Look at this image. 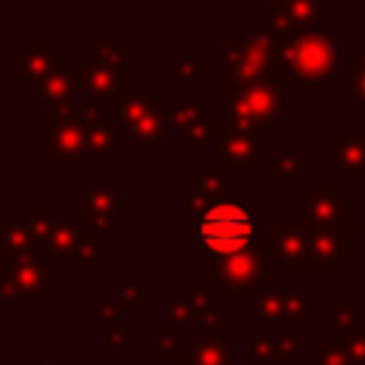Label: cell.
<instances>
[{
  "mask_svg": "<svg viewBox=\"0 0 365 365\" xmlns=\"http://www.w3.org/2000/svg\"><path fill=\"white\" fill-rule=\"evenodd\" d=\"M274 37L282 66L305 91L319 88L336 71V26L279 29Z\"/></svg>",
  "mask_w": 365,
  "mask_h": 365,
  "instance_id": "6da1fadb",
  "label": "cell"
},
{
  "mask_svg": "<svg viewBox=\"0 0 365 365\" xmlns=\"http://www.w3.org/2000/svg\"><path fill=\"white\" fill-rule=\"evenodd\" d=\"M220 63L222 77L240 83L262 80L285 86L288 77V68L282 66V57L277 51V37L262 29H251L245 37H225L220 43Z\"/></svg>",
  "mask_w": 365,
  "mask_h": 365,
  "instance_id": "7a4b0ae2",
  "label": "cell"
},
{
  "mask_svg": "<svg viewBox=\"0 0 365 365\" xmlns=\"http://www.w3.org/2000/svg\"><path fill=\"white\" fill-rule=\"evenodd\" d=\"M257 228H259V214L248 208L242 200L228 197V200L214 202L202 214L194 237L220 259V257H234V254L254 248L257 234H259Z\"/></svg>",
  "mask_w": 365,
  "mask_h": 365,
  "instance_id": "3957f363",
  "label": "cell"
},
{
  "mask_svg": "<svg viewBox=\"0 0 365 365\" xmlns=\"http://www.w3.org/2000/svg\"><path fill=\"white\" fill-rule=\"evenodd\" d=\"M220 91H222L225 117L237 128L259 131L285 111V86H277V83H262V80L240 83V80L222 77Z\"/></svg>",
  "mask_w": 365,
  "mask_h": 365,
  "instance_id": "277c9868",
  "label": "cell"
},
{
  "mask_svg": "<svg viewBox=\"0 0 365 365\" xmlns=\"http://www.w3.org/2000/svg\"><path fill=\"white\" fill-rule=\"evenodd\" d=\"M299 222L308 231H359V222L351 220V197L336 188L331 180H314L311 191L299 194Z\"/></svg>",
  "mask_w": 365,
  "mask_h": 365,
  "instance_id": "5b68a950",
  "label": "cell"
},
{
  "mask_svg": "<svg viewBox=\"0 0 365 365\" xmlns=\"http://www.w3.org/2000/svg\"><path fill=\"white\" fill-rule=\"evenodd\" d=\"M274 282L268 259L254 248L234 254V257H220L211 262L208 271V285L220 288V297H237L248 294L254 288H268Z\"/></svg>",
  "mask_w": 365,
  "mask_h": 365,
  "instance_id": "8992f818",
  "label": "cell"
},
{
  "mask_svg": "<svg viewBox=\"0 0 365 365\" xmlns=\"http://www.w3.org/2000/svg\"><path fill=\"white\" fill-rule=\"evenodd\" d=\"M114 106H117V120L123 123L125 134L134 143L137 140L140 143H157L165 137V131L171 125V117H168L171 103H160L151 88L131 91L123 100H117Z\"/></svg>",
  "mask_w": 365,
  "mask_h": 365,
  "instance_id": "52a82bcc",
  "label": "cell"
},
{
  "mask_svg": "<svg viewBox=\"0 0 365 365\" xmlns=\"http://www.w3.org/2000/svg\"><path fill=\"white\" fill-rule=\"evenodd\" d=\"M0 291L3 311H11L14 297H51V259H40L34 254L20 259H0Z\"/></svg>",
  "mask_w": 365,
  "mask_h": 365,
  "instance_id": "ba28073f",
  "label": "cell"
},
{
  "mask_svg": "<svg viewBox=\"0 0 365 365\" xmlns=\"http://www.w3.org/2000/svg\"><path fill=\"white\" fill-rule=\"evenodd\" d=\"M125 205H131V197L125 191H120L117 185H94L80 200L77 222L86 234L106 237L117 225V211Z\"/></svg>",
  "mask_w": 365,
  "mask_h": 365,
  "instance_id": "9c48e42d",
  "label": "cell"
},
{
  "mask_svg": "<svg viewBox=\"0 0 365 365\" xmlns=\"http://www.w3.org/2000/svg\"><path fill=\"white\" fill-rule=\"evenodd\" d=\"M37 151L51 160V168H63L86 157V125L71 114V117H57L51 128L40 131Z\"/></svg>",
  "mask_w": 365,
  "mask_h": 365,
  "instance_id": "30bf717a",
  "label": "cell"
},
{
  "mask_svg": "<svg viewBox=\"0 0 365 365\" xmlns=\"http://www.w3.org/2000/svg\"><path fill=\"white\" fill-rule=\"evenodd\" d=\"M60 66H66V54L54 51V43L48 37H26V46L11 54L14 77H23L31 91Z\"/></svg>",
  "mask_w": 365,
  "mask_h": 365,
  "instance_id": "8fae6325",
  "label": "cell"
},
{
  "mask_svg": "<svg viewBox=\"0 0 365 365\" xmlns=\"http://www.w3.org/2000/svg\"><path fill=\"white\" fill-rule=\"evenodd\" d=\"M77 71V80H80V88L88 91L91 100H123L128 91V66H103V63H91V66H83L77 63L74 66Z\"/></svg>",
  "mask_w": 365,
  "mask_h": 365,
  "instance_id": "7c38bea8",
  "label": "cell"
},
{
  "mask_svg": "<svg viewBox=\"0 0 365 365\" xmlns=\"http://www.w3.org/2000/svg\"><path fill=\"white\" fill-rule=\"evenodd\" d=\"M277 254L285 259V268L291 274H302V271H314L311 265V234L299 220H277L271 228Z\"/></svg>",
  "mask_w": 365,
  "mask_h": 365,
  "instance_id": "4fadbf2b",
  "label": "cell"
},
{
  "mask_svg": "<svg viewBox=\"0 0 365 365\" xmlns=\"http://www.w3.org/2000/svg\"><path fill=\"white\" fill-rule=\"evenodd\" d=\"M77 88H80V80H77L74 66H60V68H54L34 91H37V97H40L43 103H51L54 120H57V117H71V114H74V108H77L74 91H77Z\"/></svg>",
  "mask_w": 365,
  "mask_h": 365,
  "instance_id": "5bb4252c",
  "label": "cell"
},
{
  "mask_svg": "<svg viewBox=\"0 0 365 365\" xmlns=\"http://www.w3.org/2000/svg\"><path fill=\"white\" fill-rule=\"evenodd\" d=\"M311 234V265L319 274H334L342 259L351 257L348 231H308Z\"/></svg>",
  "mask_w": 365,
  "mask_h": 365,
  "instance_id": "9a60e30c",
  "label": "cell"
},
{
  "mask_svg": "<svg viewBox=\"0 0 365 365\" xmlns=\"http://www.w3.org/2000/svg\"><path fill=\"white\" fill-rule=\"evenodd\" d=\"M220 160L231 168H259V137L251 128L231 125L220 143Z\"/></svg>",
  "mask_w": 365,
  "mask_h": 365,
  "instance_id": "2e32d148",
  "label": "cell"
},
{
  "mask_svg": "<svg viewBox=\"0 0 365 365\" xmlns=\"http://www.w3.org/2000/svg\"><path fill=\"white\" fill-rule=\"evenodd\" d=\"M271 14L277 17L279 29H314V26H322L325 3L322 0H274Z\"/></svg>",
  "mask_w": 365,
  "mask_h": 365,
  "instance_id": "e0dca14e",
  "label": "cell"
},
{
  "mask_svg": "<svg viewBox=\"0 0 365 365\" xmlns=\"http://www.w3.org/2000/svg\"><path fill=\"white\" fill-rule=\"evenodd\" d=\"M245 319L248 325H274L285 322V299L282 291L271 288H254L245 294Z\"/></svg>",
  "mask_w": 365,
  "mask_h": 365,
  "instance_id": "ac0fdd59",
  "label": "cell"
},
{
  "mask_svg": "<svg viewBox=\"0 0 365 365\" xmlns=\"http://www.w3.org/2000/svg\"><path fill=\"white\" fill-rule=\"evenodd\" d=\"M197 188L202 191V197L214 205L220 200H228L231 191H234V168L220 163V165H197L194 168V177Z\"/></svg>",
  "mask_w": 365,
  "mask_h": 365,
  "instance_id": "d6986e66",
  "label": "cell"
},
{
  "mask_svg": "<svg viewBox=\"0 0 365 365\" xmlns=\"http://www.w3.org/2000/svg\"><path fill=\"white\" fill-rule=\"evenodd\" d=\"M336 165L345 168L354 180L365 174V134L359 128H339L336 131Z\"/></svg>",
  "mask_w": 365,
  "mask_h": 365,
  "instance_id": "ffe728a7",
  "label": "cell"
},
{
  "mask_svg": "<svg viewBox=\"0 0 365 365\" xmlns=\"http://www.w3.org/2000/svg\"><path fill=\"white\" fill-rule=\"evenodd\" d=\"M180 365H234V339L231 336H208L197 339Z\"/></svg>",
  "mask_w": 365,
  "mask_h": 365,
  "instance_id": "44dd1931",
  "label": "cell"
},
{
  "mask_svg": "<svg viewBox=\"0 0 365 365\" xmlns=\"http://www.w3.org/2000/svg\"><path fill=\"white\" fill-rule=\"evenodd\" d=\"M83 240H86V231L80 228L77 220H57L54 228H51V240H48V248L57 259H77L80 248H83Z\"/></svg>",
  "mask_w": 365,
  "mask_h": 365,
  "instance_id": "7402d4cb",
  "label": "cell"
},
{
  "mask_svg": "<svg viewBox=\"0 0 365 365\" xmlns=\"http://www.w3.org/2000/svg\"><path fill=\"white\" fill-rule=\"evenodd\" d=\"M34 237L29 231V225L20 220H11L0 228V259H20V257H29L34 254Z\"/></svg>",
  "mask_w": 365,
  "mask_h": 365,
  "instance_id": "603a6c76",
  "label": "cell"
},
{
  "mask_svg": "<svg viewBox=\"0 0 365 365\" xmlns=\"http://www.w3.org/2000/svg\"><path fill=\"white\" fill-rule=\"evenodd\" d=\"M228 128H231L228 117H211V114H208L202 123H197L191 131H185L182 140L194 145V154H197V157H202V154H208L211 143H222V137H225Z\"/></svg>",
  "mask_w": 365,
  "mask_h": 365,
  "instance_id": "cb8c5ba5",
  "label": "cell"
},
{
  "mask_svg": "<svg viewBox=\"0 0 365 365\" xmlns=\"http://www.w3.org/2000/svg\"><path fill=\"white\" fill-rule=\"evenodd\" d=\"M154 339H157V351H154L157 362H182L185 359L182 325H177V322H157L154 325Z\"/></svg>",
  "mask_w": 365,
  "mask_h": 365,
  "instance_id": "d4e9b609",
  "label": "cell"
},
{
  "mask_svg": "<svg viewBox=\"0 0 365 365\" xmlns=\"http://www.w3.org/2000/svg\"><path fill=\"white\" fill-rule=\"evenodd\" d=\"M120 137V120L117 117H103L91 125H86V154H106L117 145Z\"/></svg>",
  "mask_w": 365,
  "mask_h": 365,
  "instance_id": "484cf974",
  "label": "cell"
},
{
  "mask_svg": "<svg viewBox=\"0 0 365 365\" xmlns=\"http://www.w3.org/2000/svg\"><path fill=\"white\" fill-rule=\"evenodd\" d=\"M322 322H325V325H331V328H336L342 339L362 334V317H359V311L351 305V299H348V297H339V299H336V305H334L331 311H325V314H322Z\"/></svg>",
  "mask_w": 365,
  "mask_h": 365,
  "instance_id": "4316f807",
  "label": "cell"
},
{
  "mask_svg": "<svg viewBox=\"0 0 365 365\" xmlns=\"http://www.w3.org/2000/svg\"><path fill=\"white\" fill-rule=\"evenodd\" d=\"M311 163H314V160H311L308 154H302L297 143H285L282 154L274 157V163H271V180H274V182H285V180H291L297 171L311 168Z\"/></svg>",
  "mask_w": 365,
  "mask_h": 365,
  "instance_id": "83f0119b",
  "label": "cell"
},
{
  "mask_svg": "<svg viewBox=\"0 0 365 365\" xmlns=\"http://www.w3.org/2000/svg\"><path fill=\"white\" fill-rule=\"evenodd\" d=\"M311 285H299V288H285L282 299H285V325H308L311 322Z\"/></svg>",
  "mask_w": 365,
  "mask_h": 365,
  "instance_id": "f1b7e54d",
  "label": "cell"
},
{
  "mask_svg": "<svg viewBox=\"0 0 365 365\" xmlns=\"http://www.w3.org/2000/svg\"><path fill=\"white\" fill-rule=\"evenodd\" d=\"M168 74L182 86V88H194L202 77H208V63H200L194 54H182L180 60H174L171 66H168Z\"/></svg>",
  "mask_w": 365,
  "mask_h": 365,
  "instance_id": "f546056e",
  "label": "cell"
},
{
  "mask_svg": "<svg viewBox=\"0 0 365 365\" xmlns=\"http://www.w3.org/2000/svg\"><path fill=\"white\" fill-rule=\"evenodd\" d=\"M23 222L29 225V231L34 237V245H40V242L51 240V228H54L57 220H54V211L48 205H31V208L23 211Z\"/></svg>",
  "mask_w": 365,
  "mask_h": 365,
  "instance_id": "4dcf8cb0",
  "label": "cell"
},
{
  "mask_svg": "<svg viewBox=\"0 0 365 365\" xmlns=\"http://www.w3.org/2000/svg\"><path fill=\"white\" fill-rule=\"evenodd\" d=\"M168 117H171V125H177V128L185 134V131H191L197 123H202V120L208 117V111H205L200 103L177 100V103H171V108H168Z\"/></svg>",
  "mask_w": 365,
  "mask_h": 365,
  "instance_id": "1f68e13d",
  "label": "cell"
},
{
  "mask_svg": "<svg viewBox=\"0 0 365 365\" xmlns=\"http://www.w3.org/2000/svg\"><path fill=\"white\" fill-rule=\"evenodd\" d=\"M180 194H182V205H180L182 220H194V222H200V220H202V214L211 208V202L202 197V191L197 188V182H194V180H185V182H182V188H180Z\"/></svg>",
  "mask_w": 365,
  "mask_h": 365,
  "instance_id": "d6a6232c",
  "label": "cell"
},
{
  "mask_svg": "<svg viewBox=\"0 0 365 365\" xmlns=\"http://www.w3.org/2000/svg\"><path fill=\"white\" fill-rule=\"evenodd\" d=\"M114 302H117L120 311H128V314L143 311V274L140 271L128 274V282H123L117 288V299Z\"/></svg>",
  "mask_w": 365,
  "mask_h": 365,
  "instance_id": "836d02e7",
  "label": "cell"
},
{
  "mask_svg": "<svg viewBox=\"0 0 365 365\" xmlns=\"http://www.w3.org/2000/svg\"><path fill=\"white\" fill-rule=\"evenodd\" d=\"M299 328L297 325H285L282 336L274 342V351H271V359L274 362H297L299 359Z\"/></svg>",
  "mask_w": 365,
  "mask_h": 365,
  "instance_id": "e575fe53",
  "label": "cell"
},
{
  "mask_svg": "<svg viewBox=\"0 0 365 365\" xmlns=\"http://www.w3.org/2000/svg\"><path fill=\"white\" fill-rule=\"evenodd\" d=\"M197 322L205 328V334L220 336V328H222V325H231V322H234V314H231V311H225L220 299H211V302L205 305V311L200 314V319H197Z\"/></svg>",
  "mask_w": 365,
  "mask_h": 365,
  "instance_id": "d590c367",
  "label": "cell"
},
{
  "mask_svg": "<svg viewBox=\"0 0 365 365\" xmlns=\"http://www.w3.org/2000/svg\"><path fill=\"white\" fill-rule=\"evenodd\" d=\"M314 365H354L348 351H345V339L342 336H328L322 342V348L317 351Z\"/></svg>",
  "mask_w": 365,
  "mask_h": 365,
  "instance_id": "8d00e7d4",
  "label": "cell"
},
{
  "mask_svg": "<svg viewBox=\"0 0 365 365\" xmlns=\"http://www.w3.org/2000/svg\"><path fill=\"white\" fill-rule=\"evenodd\" d=\"M94 63H103V66H128L125 63V51L117 46L114 37H97L94 40Z\"/></svg>",
  "mask_w": 365,
  "mask_h": 365,
  "instance_id": "74e56055",
  "label": "cell"
},
{
  "mask_svg": "<svg viewBox=\"0 0 365 365\" xmlns=\"http://www.w3.org/2000/svg\"><path fill=\"white\" fill-rule=\"evenodd\" d=\"M117 314H120V308H117V302H114V299L94 297V299L88 302V319H91L94 325H108V328H114Z\"/></svg>",
  "mask_w": 365,
  "mask_h": 365,
  "instance_id": "f35d334b",
  "label": "cell"
},
{
  "mask_svg": "<svg viewBox=\"0 0 365 365\" xmlns=\"http://www.w3.org/2000/svg\"><path fill=\"white\" fill-rule=\"evenodd\" d=\"M274 325H259L257 328V339L248 342V359L251 362H259V359H271V351H274Z\"/></svg>",
  "mask_w": 365,
  "mask_h": 365,
  "instance_id": "ab89813d",
  "label": "cell"
},
{
  "mask_svg": "<svg viewBox=\"0 0 365 365\" xmlns=\"http://www.w3.org/2000/svg\"><path fill=\"white\" fill-rule=\"evenodd\" d=\"M100 254H103V237H100V234H86L83 248H80V254H77V268H80V271H88L91 262L100 259Z\"/></svg>",
  "mask_w": 365,
  "mask_h": 365,
  "instance_id": "60d3db41",
  "label": "cell"
},
{
  "mask_svg": "<svg viewBox=\"0 0 365 365\" xmlns=\"http://www.w3.org/2000/svg\"><path fill=\"white\" fill-rule=\"evenodd\" d=\"M180 297L194 308V314H197V319H200V314L205 311V305L214 299V297H208V288L205 285H182V291H180Z\"/></svg>",
  "mask_w": 365,
  "mask_h": 365,
  "instance_id": "b9f144b4",
  "label": "cell"
},
{
  "mask_svg": "<svg viewBox=\"0 0 365 365\" xmlns=\"http://www.w3.org/2000/svg\"><path fill=\"white\" fill-rule=\"evenodd\" d=\"M168 308H171V322H177V325H188L191 319H197L194 308H191V305H188L182 297H171Z\"/></svg>",
  "mask_w": 365,
  "mask_h": 365,
  "instance_id": "7bdbcfd3",
  "label": "cell"
},
{
  "mask_svg": "<svg viewBox=\"0 0 365 365\" xmlns=\"http://www.w3.org/2000/svg\"><path fill=\"white\" fill-rule=\"evenodd\" d=\"M74 117H77L83 125H91V123L103 120V117H106V111H103V106H100V103H77Z\"/></svg>",
  "mask_w": 365,
  "mask_h": 365,
  "instance_id": "ee69618b",
  "label": "cell"
},
{
  "mask_svg": "<svg viewBox=\"0 0 365 365\" xmlns=\"http://www.w3.org/2000/svg\"><path fill=\"white\" fill-rule=\"evenodd\" d=\"M345 351H348V356H351L354 365H365V334L348 336L345 339Z\"/></svg>",
  "mask_w": 365,
  "mask_h": 365,
  "instance_id": "f6af8a7d",
  "label": "cell"
},
{
  "mask_svg": "<svg viewBox=\"0 0 365 365\" xmlns=\"http://www.w3.org/2000/svg\"><path fill=\"white\" fill-rule=\"evenodd\" d=\"M103 345H106L108 351H114V348H125V345H128V328H125V325H114V328H108Z\"/></svg>",
  "mask_w": 365,
  "mask_h": 365,
  "instance_id": "bcb514c9",
  "label": "cell"
},
{
  "mask_svg": "<svg viewBox=\"0 0 365 365\" xmlns=\"http://www.w3.org/2000/svg\"><path fill=\"white\" fill-rule=\"evenodd\" d=\"M254 245H257V251H259V254H262L268 262L279 257V254H277V245H274V237H271V231H259Z\"/></svg>",
  "mask_w": 365,
  "mask_h": 365,
  "instance_id": "7dc6e473",
  "label": "cell"
},
{
  "mask_svg": "<svg viewBox=\"0 0 365 365\" xmlns=\"http://www.w3.org/2000/svg\"><path fill=\"white\" fill-rule=\"evenodd\" d=\"M351 94L359 100V106L365 111V68H354V74H351Z\"/></svg>",
  "mask_w": 365,
  "mask_h": 365,
  "instance_id": "c3c4849f",
  "label": "cell"
},
{
  "mask_svg": "<svg viewBox=\"0 0 365 365\" xmlns=\"http://www.w3.org/2000/svg\"><path fill=\"white\" fill-rule=\"evenodd\" d=\"M348 60H351L356 68H365V51H351V54H348Z\"/></svg>",
  "mask_w": 365,
  "mask_h": 365,
  "instance_id": "681fc988",
  "label": "cell"
},
{
  "mask_svg": "<svg viewBox=\"0 0 365 365\" xmlns=\"http://www.w3.org/2000/svg\"><path fill=\"white\" fill-rule=\"evenodd\" d=\"M325 154H331V157H336V143H325Z\"/></svg>",
  "mask_w": 365,
  "mask_h": 365,
  "instance_id": "f907efd6",
  "label": "cell"
},
{
  "mask_svg": "<svg viewBox=\"0 0 365 365\" xmlns=\"http://www.w3.org/2000/svg\"><path fill=\"white\" fill-rule=\"evenodd\" d=\"M359 231H362V234H365V211H362V214H359Z\"/></svg>",
  "mask_w": 365,
  "mask_h": 365,
  "instance_id": "816d5d0a",
  "label": "cell"
},
{
  "mask_svg": "<svg viewBox=\"0 0 365 365\" xmlns=\"http://www.w3.org/2000/svg\"><path fill=\"white\" fill-rule=\"evenodd\" d=\"M34 365H71V362H34Z\"/></svg>",
  "mask_w": 365,
  "mask_h": 365,
  "instance_id": "f5cc1de1",
  "label": "cell"
},
{
  "mask_svg": "<svg viewBox=\"0 0 365 365\" xmlns=\"http://www.w3.org/2000/svg\"><path fill=\"white\" fill-rule=\"evenodd\" d=\"M106 365H140V362H106Z\"/></svg>",
  "mask_w": 365,
  "mask_h": 365,
  "instance_id": "db71d44e",
  "label": "cell"
},
{
  "mask_svg": "<svg viewBox=\"0 0 365 365\" xmlns=\"http://www.w3.org/2000/svg\"><path fill=\"white\" fill-rule=\"evenodd\" d=\"M362 282H365V259H362Z\"/></svg>",
  "mask_w": 365,
  "mask_h": 365,
  "instance_id": "11a10c76",
  "label": "cell"
},
{
  "mask_svg": "<svg viewBox=\"0 0 365 365\" xmlns=\"http://www.w3.org/2000/svg\"><path fill=\"white\" fill-rule=\"evenodd\" d=\"M248 365H259V362H248Z\"/></svg>",
  "mask_w": 365,
  "mask_h": 365,
  "instance_id": "9f6ffc18",
  "label": "cell"
}]
</instances>
